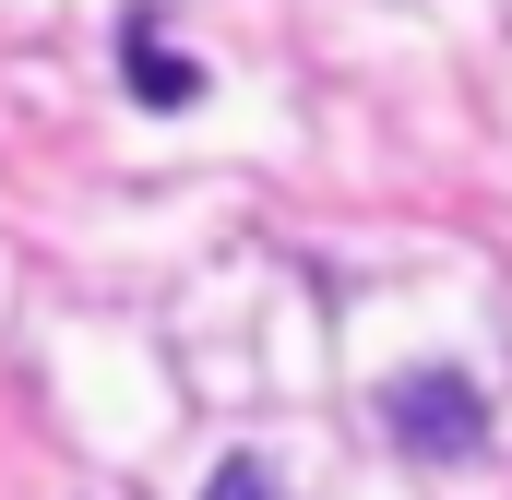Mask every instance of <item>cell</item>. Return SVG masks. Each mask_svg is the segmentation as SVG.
<instances>
[{"label": "cell", "instance_id": "obj_1", "mask_svg": "<svg viewBox=\"0 0 512 500\" xmlns=\"http://www.w3.org/2000/svg\"><path fill=\"white\" fill-rule=\"evenodd\" d=\"M393 441H405V453H441V465H465V453H477V441H489V417H477V393H465V381L453 370H417V381H393Z\"/></svg>", "mask_w": 512, "mask_h": 500}, {"label": "cell", "instance_id": "obj_2", "mask_svg": "<svg viewBox=\"0 0 512 500\" xmlns=\"http://www.w3.org/2000/svg\"><path fill=\"white\" fill-rule=\"evenodd\" d=\"M120 72H131V96H155V108H191L203 96V72L179 60V48H155L143 24H131V48H120Z\"/></svg>", "mask_w": 512, "mask_h": 500}, {"label": "cell", "instance_id": "obj_3", "mask_svg": "<svg viewBox=\"0 0 512 500\" xmlns=\"http://www.w3.org/2000/svg\"><path fill=\"white\" fill-rule=\"evenodd\" d=\"M203 500H274V477H262V465H215V489Z\"/></svg>", "mask_w": 512, "mask_h": 500}]
</instances>
